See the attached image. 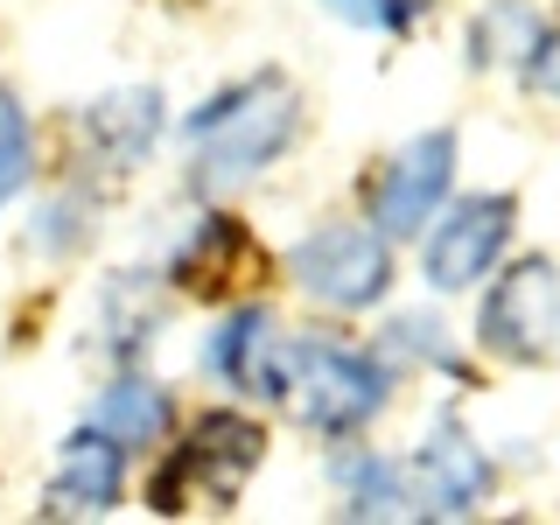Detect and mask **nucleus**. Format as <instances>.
Masks as SVG:
<instances>
[{"label": "nucleus", "instance_id": "1", "mask_svg": "<svg viewBox=\"0 0 560 525\" xmlns=\"http://www.w3.org/2000/svg\"><path fill=\"white\" fill-rule=\"evenodd\" d=\"M183 140V183L203 203H232L238 189L267 183L302 140V84L280 63H259L245 78L218 84L168 127Z\"/></svg>", "mask_w": 560, "mask_h": 525}, {"label": "nucleus", "instance_id": "2", "mask_svg": "<svg viewBox=\"0 0 560 525\" xmlns=\"http://www.w3.org/2000/svg\"><path fill=\"white\" fill-rule=\"evenodd\" d=\"M267 463V428L238 407H210L183 428V442L162 455L148 483V512L154 518H183V512H238L245 483Z\"/></svg>", "mask_w": 560, "mask_h": 525}, {"label": "nucleus", "instance_id": "3", "mask_svg": "<svg viewBox=\"0 0 560 525\" xmlns=\"http://www.w3.org/2000/svg\"><path fill=\"white\" fill-rule=\"evenodd\" d=\"M308 434L323 442H350L393 407V364L372 343L329 337V329H294V358H288V399Z\"/></svg>", "mask_w": 560, "mask_h": 525}, {"label": "nucleus", "instance_id": "4", "mask_svg": "<svg viewBox=\"0 0 560 525\" xmlns=\"http://www.w3.org/2000/svg\"><path fill=\"white\" fill-rule=\"evenodd\" d=\"M280 273L302 302L329 308V315H372L393 302V238H378L364 218H315L302 238L280 253Z\"/></svg>", "mask_w": 560, "mask_h": 525}, {"label": "nucleus", "instance_id": "5", "mask_svg": "<svg viewBox=\"0 0 560 525\" xmlns=\"http://www.w3.org/2000/svg\"><path fill=\"white\" fill-rule=\"evenodd\" d=\"M512 238H518V197H512V189H463V197H448L428 218V232L413 238L428 294H434V302H448V294H477L483 273L512 253Z\"/></svg>", "mask_w": 560, "mask_h": 525}, {"label": "nucleus", "instance_id": "6", "mask_svg": "<svg viewBox=\"0 0 560 525\" xmlns=\"http://www.w3.org/2000/svg\"><path fill=\"white\" fill-rule=\"evenodd\" d=\"M477 302V350L512 372H547L553 364V253H504L483 273Z\"/></svg>", "mask_w": 560, "mask_h": 525}, {"label": "nucleus", "instance_id": "7", "mask_svg": "<svg viewBox=\"0 0 560 525\" xmlns=\"http://www.w3.org/2000/svg\"><path fill=\"white\" fill-rule=\"evenodd\" d=\"M455 168H463V133L455 127H420L407 133L372 175V203H364V224L393 245H413L428 232V218L455 197Z\"/></svg>", "mask_w": 560, "mask_h": 525}, {"label": "nucleus", "instance_id": "8", "mask_svg": "<svg viewBox=\"0 0 560 525\" xmlns=\"http://www.w3.org/2000/svg\"><path fill=\"white\" fill-rule=\"evenodd\" d=\"M288 358H294V329L280 323L273 302L218 308V323H210V337L197 350L203 378L232 399H253V407H280L288 399Z\"/></svg>", "mask_w": 560, "mask_h": 525}, {"label": "nucleus", "instance_id": "9", "mask_svg": "<svg viewBox=\"0 0 560 525\" xmlns=\"http://www.w3.org/2000/svg\"><path fill=\"white\" fill-rule=\"evenodd\" d=\"M407 483H413V518H477L498 498V463L469 434L455 407H434L420 442L407 448Z\"/></svg>", "mask_w": 560, "mask_h": 525}, {"label": "nucleus", "instance_id": "10", "mask_svg": "<svg viewBox=\"0 0 560 525\" xmlns=\"http://www.w3.org/2000/svg\"><path fill=\"white\" fill-rule=\"evenodd\" d=\"M168 92L148 78L133 84H105L98 98L78 105V148H84V168L98 175V183H127V175H140L162 154L168 140Z\"/></svg>", "mask_w": 560, "mask_h": 525}, {"label": "nucleus", "instance_id": "11", "mask_svg": "<svg viewBox=\"0 0 560 525\" xmlns=\"http://www.w3.org/2000/svg\"><path fill=\"white\" fill-rule=\"evenodd\" d=\"M127 477H133V448H119L98 420H78L57 442V463H49L35 512L43 518H113L127 504Z\"/></svg>", "mask_w": 560, "mask_h": 525}, {"label": "nucleus", "instance_id": "12", "mask_svg": "<svg viewBox=\"0 0 560 525\" xmlns=\"http://www.w3.org/2000/svg\"><path fill=\"white\" fill-rule=\"evenodd\" d=\"M463 63L469 70H512L518 92L553 98V22L533 0H483L463 22Z\"/></svg>", "mask_w": 560, "mask_h": 525}, {"label": "nucleus", "instance_id": "13", "mask_svg": "<svg viewBox=\"0 0 560 525\" xmlns=\"http://www.w3.org/2000/svg\"><path fill=\"white\" fill-rule=\"evenodd\" d=\"M175 315V288L162 280V267H119L98 280V302H92V350L105 364H140L154 343H162Z\"/></svg>", "mask_w": 560, "mask_h": 525}, {"label": "nucleus", "instance_id": "14", "mask_svg": "<svg viewBox=\"0 0 560 525\" xmlns=\"http://www.w3.org/2000/svg\"><path fill=\"white\" fill-rule=\"evenodd\" d=\"M329 490H337V512L358 518V525H393V518H413V483H407V455H385V448H364L358 434L329 448L323 463Z\"/></svg>", "mask_w": 560, "mask_h": 525}, {"label": "nucleus", "instance_id": "15", "mask_svg": "<svg viewBox=\"0 0 560 525\" xmlns=\"http://www.w3.org/2000/svg\"><path fill=\"white\" fill-rule=\"evenodd\" d=\"M84 420H98L119 448L148 455V448H162L168 434H175V393H168L162 378H148L140 364H113V378L98 385V399H92V413H84Z\"/></svg>", "mask_w": 560, "mask_h": 525}, {"label": "nucleus", "instance_id": "16", "mask_svg": "<svg viewBox=\"0 0 560 525\" xmlns=\"http://www.w3.org/2000/svg\"><path fill=\"white\" fill-rule=\"evenodd\" d=\"M105 232V183L92 168L70 175V183H57L43 203H35L28 218V245L49 259V267H70V259H84Z\"/></svg>", "mask_w": 560, "mask_h": 525}, {"label": "nucleus", "instance_id": "17", "mask_svg": "<svg viewBox=\"0 0 560 525\" xmlns=\"http://www.w3.org/2000/svg\"><path fill=\"white\" fill-rule=\"evenodd\" d=\"M378 358L393 364V378H407V372H434V378H455V385H477V364L463 358V343H455V329L442 323L434 308H399V315H385V329H378Z\"/></svg>", "mask_w": 560, "mask_h": 525}, {"label": "nucleus", "instance_id": "18", "mask_svg": "<svg viewBox=\"0 0 560 525\" xmlns=\"http://www.w3.org/2000/svg\"><path fill=\"white\" fill-rule=\"evenodd\" d=\"M238 259H245V224L232 218V210H203V218L183 224L175 245L162 253V280L175 294H197V288H210V280H224Z\"/></svg>", "mask_w": 560, "mask_h": 525}, {"label": "nucleus", "instance_id": "19", "mask_svg": "<svg viewBox=\"0 0 560 525\" xmlns=\"http://www.w3.org/2000/svg\"><path fill=\"white\" fill-rule=\"evenodd\" d=\"M329 22L358 28V35H385V43H413L448 0H315Z\"/></svg>", "mask_w": 560, "mask_h": 525}, {"label": "nucleus", "instance_id": "20", "mask_svg": "<svg viewBox=\"0 0 560 525\" xmlns=\"http://www.w3.org/2000/svg\"><path fill=\"white\" fill-rule=\"evenodd\" d=\"M35 168H43V154H35V119H28L22 92L0 84V210L22 203L35 189Z\"/></svg>", "mask_w": 560, "mask_h": 525}]
</instances>
